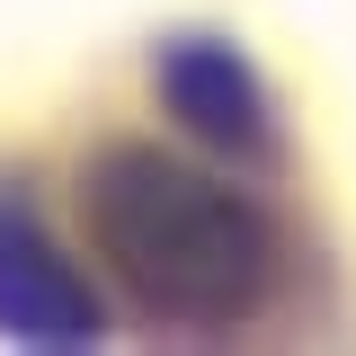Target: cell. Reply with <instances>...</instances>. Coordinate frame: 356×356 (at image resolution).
<instances>
[{
    "instance_id": "cell-2",
    "label": "cell",
    "mask_w": 356,
    "mask_h": 356,
    "mask_svg": "<svg viewBox=\"0 0 356 356\" xmlns=\"http://www.w3.org/2000/svg\"><path fill=\"white\" fill-rule=\"evenodd\" d=\"M0 330L9 339H36V348L98 339V303L81 294V276L54 259V241L18 205H0Z\"/></svg>"
},
{
    "instance_id": "cell-1",
    "label": "cell",
    "mask_w": 356,
    "mask_h": 356,
    "mask_svg": "<svg viewBox=\"0 0 356 356\" xmlns=\"http://www.w3.org/2000/svg\"><path fill=\"white\" fill-rule=\"evenodd\" d=\"M81 222L143 312L161 321H232L259 303L267 222L214 170L161 143H107L81 178Z\"/></svg>"
},
{
    "instance_id": "cell-3",
    "label": "cell",
    "mask_w": 356,
    "mask_h": 356,
    "mask_svg": "<svg viewBox=\"0 0 356 356\" xmlns=\"http://www.w3.org/2000/svg\"><path fill=\"white\" fill-rule=\"evenodd\" d=\"M161 98H170V116L205 152H259L267 134V98H259V72L214 36H187L161 54Z\"/></svg>"
}]
</instances>
